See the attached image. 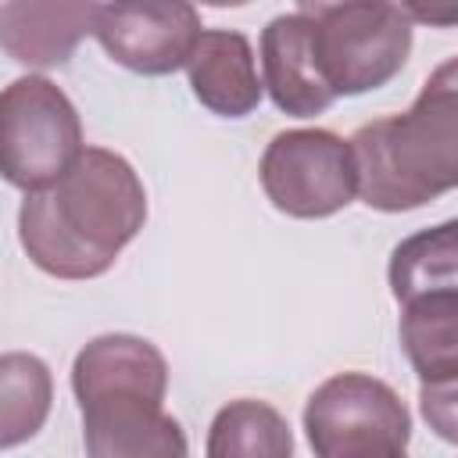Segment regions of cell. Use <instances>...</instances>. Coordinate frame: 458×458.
<instances>
[{
  "label": "cell",
  "mask_w": 458,
  "mask_h": 458,
  "mask_svg": "<svg viewBox=\"0 0 458 458\" xmlns=\"http://www.w3.org/2000/svg\"><path fill=\"white\" fill-rule=\"evenodd\" d=\"M143 222L147 190L136 168L114 150L86 147L54 186L25 193L18 240L39 272L97 279L136 240Z\"/></svg>",
  "instance_id": "cell-1"
},
{
  "label": "cell",
  "mask_w": 458,
  "mask_h": 458,
  "mask_svg": "<svg viewBox=\"0 0 458 458\" xmlns=\"http://www.w3.org/2000/svg\"><path fill=\"white\" fill-rule=\"evenodd\" d=\"M86 458H190L182 426L165 411L168 361L132 333L89 340L72 365Z\"/></svg>",
  "instance_id": "cell-2"
},
{
  "label": "cell",
  "mask_w": 458,
  "mask_h": 458,
  "mask_svg": "<svg viewBox=\"0 0 458 458\" xmlns=\"http://www.w3.org/2000/svg\"><path fill=\"white\" fill-rule=\"evenodd\" d=\"M358 197L376 211L422 208L458 182V61L447 57L401 114L365 122L351 140Z\"/></svg>",
  "instance_id": "cell-3"
},
{
  "label": "cell",
  "mask_w": 458,
  "mask_h": 458,
  "mask_svg": "<svg viewBox=\"0 0 458 458\" xmlns=\"http://www.w3.org/2000/svg\"><path fill=\"white\" fill-rule=\"evenodd\" d=\"M315 64L333 97H361L386 86L411 54V14L397 4H311Z\"/></svg>",
  "instance_id": "cell-4"
},
{
  "label": "cell",
  "mask_w": 458,
  "mask_h": 458,
  "mask_svg": "<svg viewBox=\"0 0 458 458\" xmlns=\"http://www.w3.org/2000/svg\"><path fill=\"white\" fill-rule=\"evenodd\" d=\"M82 122L68 93L47 75H21L0 89V175L39 193L82 154Z\"/></svg>",
  "instance_id": "cell-5"
},
{
  "label": "cell",
  "mask_w": 458,
  "mask_h": 458,
  "mask_svg": "<svg viewBox=\"0 0 458 458\" xmlns=\"http://www.w3.org/2000/svg\"><path fill=\"white\" fill-rule=\"evenodd\" d=\"M258 175L272 208L290 218H329L358 193L351 147L329 129L276 132Z\"/></svg>",
  "instance_id": "cell-6"
},
{
  "label": "cell",
  "mask_w": 458,
  "mask_h": 458,
  "mask_svg": "<svg viewBox=\"0 0 458 458\" xmlns=\"http://www.w3.org/2000/svg\"><path fill=\"white\" fill-rule=\"evenodd\" d=\"M304 437L315 458H336L365 440H411V415L397 390L369 372L329 376L304 404Z\"/></svg>",
  "instance_id": "cell-7"
},
{
  "label": "cell",
  "mask_w": 458,
  "mask_h": 458,
  "mask_svg": "<svg viewBox=\"0 0 458 458\" xmlns=\"http://www.w3.org/2000/svg\"><path fill=\"white\" fill-rule=\"evenodd\" d=\"M93 36L111 61L136 75H172L186 64L200 14L190 4H97Z\"/></svg>",
  "instance_id": "cell-8"
},
{
  "label": "cell",
  "mask_w": 458,
  "mask_h": 458,
  "mask_svg": "<svg viewBox=\"0 0 458 458\" xmlns=\"http://www.w3.org/2000/svg\"><path fill=\"white\" fill-rule=\"evenodd\" d=\"M261 86L272 104L293 118H315L333 107V93L326 89L315 47H311V18L297 7L290 14L272 18L261 29Z\"/></svg>",
  "instance_id": "cell-9"
},
{
  "label": "cell",
  "mask_w": 458,
  "mask_h": 458,
  "mask_svg": "<svg viewBox=\"0 0 458 458\" xmlns=\"http://www.w3.org/2000/svg\"><path fill=\"white\" fill-rule=\"evenodd\" d=\"M186 75L193 97L222 118H243L261 104V79L254 64L250 39L236 29H200L190 57Z\"/></svg>",
  "instance_id": "cell-10"
},
{
  "label": "cell",
  "mask_w": 458,
  "mask_h": 458,
  "mask_svg": "<svg viewBox=\"0 0 458 458\" xmlns=\"http://www.w3.org/2000/svg\"><path fill=\"white\" fill-rule=\"evenodd\" d=\"M97 4L79 0H18L0 7V50L29 68H61L93 32Z\"/></svg>",
  "instance_id": "cell-11"
},
{
  "label": "cell",
  "mask_w": 458,
  "mask_h": 458,
  "mask_svg": "<svg viewBox=\"0 0 458 458\" xmlns=\"http://www.w3.org/2000/svg\"><path fill=\"white\" fill-rule=\"evenodd\" d=\"M401 347L422 390H447L458 379V290L426 293L404 304Z\"/></svg>",
  "instance_id": "cell-12"
},
{
  "label": "cell",
  "mask_w": 458,
  "mask_h": 458,
  "mask_svg": "<svg viewBox=\"0 0 458 458\" xmlns=\"http://www.w3.org/2000/svg\"><path fill=\"white\" fill-rule=\"evenodd\" d=\"M390 293L408 304L426 293L458 290V222L447 218L433 229H419L390 254Z\"/></svg>",
  "instance_id": "cell-13"
},
{
  "label": "cell",
  "mask_w": 458,
  "mask_h": 458,
  "mask_svg": "<svg viewBox=\"0 0 458 458\" xmlns=\"http://www.w3.org/2000/svg\"><path fill=\"white\" fill-rule=\"evenodd\" d=\"M208 458H293L290 422L265 401L240 397L218 408L208 429Z\"/></svg>",
  "instance_id": "cell-14"
},
{
  "label": "cell",
  "mask_w": 458,
  "mask_h": 458,
  "mask_svg": "<svg viewBox=\"0 0 458 458\" xmlns=\"http://www.w3.org/2000/svg\"><path fill=\"white\" fill-rule=\"evenodd\" d=\"M54 404V376L29 351L0 354V451L32 440Z\"/></svg>",
  "instance_id": "cell-15"
},
{
  "label": "cell",
  "mask_w": 458,
  "mask_h": 458,
  "mask_svg": "<svg viewBox=\"0 0 458 458\" xmlns=\"http://www.w3.org/2000/svg\"><path fill=\"white\" fill-rule=\"evenodd\" d=\"M336 458H408V444H401V440H369V444H354V447L340 451Z\"/></svg>",
  "instance_id": "cell-16"
}]
</instances>
